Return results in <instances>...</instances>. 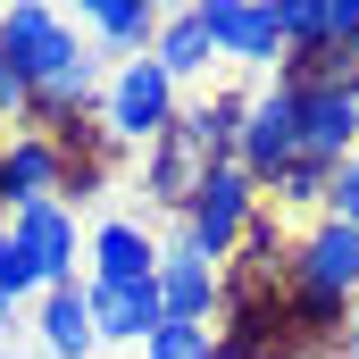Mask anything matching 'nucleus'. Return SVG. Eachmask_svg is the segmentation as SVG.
I'll list each match as a JSON object with an SVG mask.
<instances>
[{"instance_id":"obj_19","label":"nucleus","mask_w":359,"mask_h":359,"mask_svg":"<svg viewBox=\"0 0 359 359\" xmlns=\"http://www.w3.org/2000/svg\"><path fill=\"white\" fill-rule=\"evenodd\" d=\"M343 359H359V292H351V309H343Z\"/></svg>"},{"instance_id":"obj_17","label":"nucleus","mask_w":359,"mask_h":359,"mask_svg":"<svg viewBox=\"0 0 359 359\" xmlns=\"http://www.w3.org/2000/svg\"><path fill=\"white\" fill-rule=\"evenodd\" d=\"M42 284H34V268H25V251L8 243V226H0V301H34Z\"/></svg>"},{"instance_id":"obj_5","label":"nucleus","mask_w":359,"mask_h":359,"mask_svg":"<svg viewBox=\"0 0 359 359\" xmlns=\"http://www.w3.org/2000/svg\"><path fill=\"white\" fill-rule=\"evenodd\" d=\"M301 159V100H292V76L276 67L259 92H243V134H234V168L276 192V176Z\"/></svg>"},{"instance_id":"obj_6","label":"nucleus","mask_w":359,"mask_h":359,"mask_svg":"<svg viewBox=\"0 0 359 359\" xmlns=\"http://www.w3.org/2000/svg\"><path fill=\"white\" fill-rule=\"evenodd\" d=\"M209 42H217V67H251V76H276L284 67V34H276V8L268 0H184Z\"/></svg>"},{"instance_id":"obj_12","label":"nucleus","mask_w":359,"mask_h":359,"mask_svg":"<svg viewBox=\"0 0 359 359\" xmlns=\"http://www.w3.org/2000/svg\"><path fill=\"white\" fill-rule=\"evenodd\" d=\"M34 334H42V351H50V359H92V351H100L84 276H67V284H42V292H34Z\"/></svg>"},{"instance_id":"obj_20","label":"nucleus","mask_w":359,"mask_h":359,"mask_svg":"<svg viewBox=\"0 0 359 359\" xmlns=\"http://www.w3.org/2000/svg\"><path fill=\"white\" fill-rule=\"evenodd\" d=\"M8 326H17V301H0V334H8Z\"/></svg>"},{"instance_id":"obj_4","label":"nucleus","mask_w":359,"mask_h":359,"mask_svg":"<svg viewBox=\"0 0 359 359\" xmlns=\"http://www.w3.org/2000/svg\"><path fill=\"white\" fill-rule=\"evenodd\" d=\"M176 217H184V243H201L209 259H243V243H251L259 217H268V192L243 176L234 159H217L209 176L192 184V201H184Z\"/></svg>"},{"instance_id":"obj_21","label":"nucleus","mask_w":359,"mask_h":359,"mask_svg":"<svg viewBox=\"0 0 359 359\" xmlns=\"http://www.w3.org/2000/svg\"><path fill=\"white\" fill-rule=\"evenodd\" d=\"M343 67H351V84H359V42H351V59H343Z\"/></svg>"},{"instance_id":"obj_22","label":"nucleus","mask_w":359,"mask_h":359,"mask_svg":"<svg viewBox=\"0 0 359 359\" xmlns=\"http://www.w3.org/2000/svg\"><path fill=\"white\" fill-rule=\"evenodd\" d=\"M0 359H8V351H0Z\"/></svg>"},{"instance_id":"obj_16","label":"nucleus","mask_w":359,"mask_h":359,"mask_svg":"<svg viewBox=\"0 0 359 359\" xmlns=\"http://www.w3.org/2000/svg\"><path fill=\"white\" fill-rule=\"evenodd\" d=\"M318 217H343V226H359V159H343V168L326 176V201H318Z\"/></svg>"},{"instance_id":"obj_23","label":"nucleus","mask_w":359,"mask_h":359,"mask_svg":"<svg viewBox=\"0 0 359 359\" xmlns=\"http://www.w3.org/2000/svg\"><path fill=\"white\" fill-rule=\"evenodd\" d=\"M351 159H359V151H351Z\"/></svg>"},{"instance_id":"obj_11","label":"nucleus","mask_w":359,"mask_h":359,"mask_svg":"<svg viewBox=\"0 0 359 359\" xmlns=\"http://www.w3.org/2000/svg\"><path fill=\"white\" fill-rule=\"evenodd\" d=\"M59 8L84 25V42H100L109 59L151 50V34H159V17H168V0H59Z\"/></svg>"},{"instance_id":"obj_9","label":"nucleus","mask_w":359,"mask_h":359,"mask_svg":"<svg viewBox=\"0 0 359 359\" xmlns=\"http://www.w3.org/2000/svg\"><path fill=\"white\" fill-rule=\"evenodd\" d=\"M226 309V268L201 251V243H159V318H176V326H209Z\"/></svg>"},{"instance_id":"obj_18","label":"nucleus","mask_w":359,"mask_h":359,"mask_svg":"<svg viewBox=\"0 0 359 359\" xmlns=\"http://www.w3.org/2000/svg\"><path fill=\"white\" fill-rule=\"evenodd\" d=\"M25 109H34V92H25V76L0 59V134H8V126H25Z\"/></svg>"},{"instance_id":"obj_10","label":"nucleus","mask_w":359,"mask_h":359,"mask_svg":"<svg viewBox=\"0 0 359 359\" xmlns=\"http://www.w3.org/2000/svg\"><path fill=\"white\" fill-rule=\"evenodd\" d=\"M84 259H92L84 284H151L159 276V234L142 217H100L92 243H84Z\"/></svg>"},{"instance_id":"obj_8","label":"nucleus","mask_w":359,"mask_h":359,"mask_svg":"<svg viewBox=\"0 0 359 359\" xmlns=\"http://www.w3.org/2000/svg\"><path fill=\"white\" fill-rule=\"evenodd\" d=\"M67 192V142L50 126H8L0 134V217L25 201H59Z\"/></svg>"},{"instance_id":"obj_2","label":"nucleus","mask_w":359,"mask_h":359,"mask_svg":"<svg viewBox=\"0 0 359 359\" xmlns=\"http://www.w3.org/2000/svg\"><path fill=\"white\" fill-rule=\"evenodd\" d=\"M284 292H292V309L309 326H334L343 334V309H351V292H359V226L318 217L292 243V259H284Z\"/></svg>"},{"instance_id":"obj_3","label":"nucleus","mask_w":359,"mask_h":359,"mask_svg":"<svg viewBox=\"0 0 359 359\" xmlns=\"http://www.w3.org/2000/svg\"><path fill=\"white\" fill-rule=\"evenodd\" d=\"M184 109V84L151 59V50H134V59H117L109 76H100V134L117 142V151H151L168 126H176Z\"/></svg>"},{"instance_id":"obj_1","label":"nucleus","mask_w":359,"mask_h":359,"mask_svg":"<svg viewBox=\"0 0 359 359\" xmlns=\"http://www.w3.org/2000/svg\"><path fill=\"white\" fill-rule=\"evenodd\" d=\"M0 59L25 76L34 92V109H25V126H84L100 117V59H92L84 25L59 8V0H0Z\"/></svg>"},{"instance_id":"obj_13","label":"nucleus","mask_w":359,"mask_h":359,"mask_svg":"<svg viewBox=\"0 0 359 359\" xmlns=\"http://www.w3.org/2000/svg\"><path fill=\"white\" fill-rule=\"evenodd\" d=\"M84 301H92V334L100 343H151V326H159V276L151 284H84Z\"/></svg>"},{"instance_id":"obj_14","label":"nucleus","mask_w":359,"mask_h":359,"mask_svg":"<svg viewBox=\"0 0 359 359\" xmlns=\"http://www.w3.org/2000/svg\"><path fill=\"white\" fill-rule=\"evenodd\" d=\"M151 59H159L176 84L217 76V42H209V25H201L192 8H168V17H159V34H151Z\"/></svg>"},{"instance_id":"obj_7","label":"nucleus","mask_w":359,"mask_h":359,"mask_svg":"<svg viewBox=\"0 0 359 359\" xmlns=\"http://www.w3.org/2000/svg\"><path fill=\"white\" fill-rule=\"evenodd\" d=\"M0 226H8V243L25 251L34 284H67V276H84V226H76L67 201H25V209H8Z\"/></svg>"},{"instance_id":"obj_15","label":"nucleus","mask_w":359,"mask_h":359,"mask_svg":"<svg viewBox=\"0 0 359 359\" xmlns=\"http://www.w3.org/2000/svg\"><path fill=\"white\" fill-rule=\"evenodd\" d=\"M142 359H217V334H209V326H176V318H159L151 343H142Z\"/></svg>"}]
</instances>
